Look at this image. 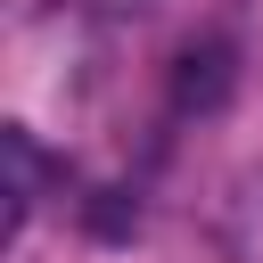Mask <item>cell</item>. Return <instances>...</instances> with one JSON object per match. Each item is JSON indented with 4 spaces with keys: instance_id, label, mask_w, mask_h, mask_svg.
Listing matches in <instances>:
<instances>
[{
    "instance_id": "1",
    "label": "cell",
    "mask_w": 263,
    "mask_h": 263,
    "mask_svg": "<svg viewBox=\"0 0 263 263\" xmlns=\"http://www.w3.org/2000/svg\"><path fill=\"white\" fill-rule=\"evenodd\" d=\"M238 90V49L230 41H197L173 58V115H222Z\"/></svg>"
},
{
    "instance_id": "2",
    "label": "cell",
    "mask_w": 263,
    "mask_h": 263,
    "mask_svg": "<svg viewBox=\"0 0 263 263\" xmlns=\"http://www.w3.org/2000/svg\"><path fill=\"white\" fill-rule=\"evenodd\" d=\"M0 148H8V238H16V230H25V214L41 205V181H49V164H41L33 132H8Z\"/></svg>"
},
{
    "instance_id": "3",
    "label": "cell",
    "mask_w": 263,
    "mask_h": 263,
    "mask_svg": "<svg viewBox=\"0 0 263 263\" xmlns=\"http://www.w3.org/2000/svg\"><path fill=\"white\" fill-rule=\"evenodd\" d=\"M132 222H140V205H123V189H107V197L90 205V230H99V238H123Z\"/></svg>"
}]
</instances>
